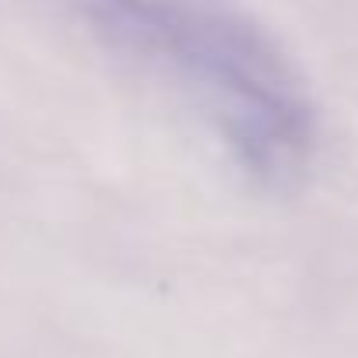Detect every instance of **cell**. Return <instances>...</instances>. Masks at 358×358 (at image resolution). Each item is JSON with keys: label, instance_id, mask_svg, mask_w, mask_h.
<instances>
[{"label": "cell", "instance_id": "obj_1", "mask_svg": "<svg viewBox=\"0 0 358 358\" xmlns=\"http://www.w3.org/2000/svg\"><path fill=\"white\" fill-rule=\"evenodd\" d=\"M113 53L183 95L260 187L302 179L316 148L306 81L232 0H71Z\"/></svg>", "mask_w": 358, "mask_h": 358}]
</instances>
